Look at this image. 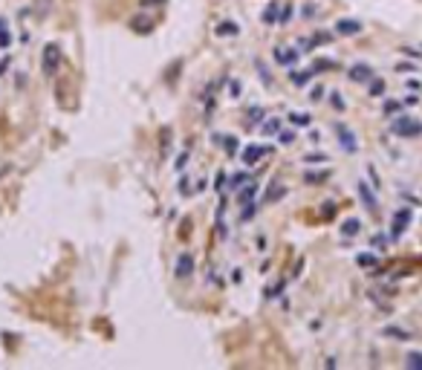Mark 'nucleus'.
<instances>
[{
    "label": "nucleus",
    "mask_w": 422,
    "mask_h": 370,
    "mask_svg": "<svg viewBox=\"0 0 422 370\" xmlns=\"http://www.w3.org/2000/svg\"><path fill=\"white\" fill-rule=\"evenodd\" d=\"M61 46L58 44H47L44 46V52H41V67H44V75H55L58 72V67H61Z\"/></svg>",
    "instance_id": "1"
},
{
    "label": "nucleus",
    "mask_w": 422,
    "mask_h": 370,
    "mask_svg": "<svg viewBox=\"0 0 422 370\" xmlns=\"http://www.w3.org/2000/svg\"><path fill=\"white\" fill-rule=\"evenodd\" d=\"M390 130H393L396 136H419V133H422V125H419V122H413L410 116H399V119H393Z\"/></svg>",
    "instance_id": "2"
},
{
    "label": "nucleus",
    "mask_w": 422,
    "mask_h": 370,
    "mask_svg": "<svg viewBox=\"0 0 422 370\" xmlns=\"http://www.w3.org/2000/svg\"><path fill=\"white\" fill-rule=\"evenodd\" d=\"M174 272H176V278H191L194 275V257H191V254H179Z\"/></svg>",
    "instance_id": "3"
},
{
    "label": "nucleus",
    "mask_w": 422,
    "mask_h": 370,
    "mask_svg": "<svg viewBox=\"0 0 422 370\" xmlns=\"http://www.w3.org/2000/svg\"><path fill=\"white\" fill-rule=\"evenodd\" d=\"M408 223H410V208L396 211V217H393V229H390V237H399L402 231L408 229Z\"/></svg>",
    "instance_id": "4"
},
{
    "label": "nucleus",
    "mask_w": 422,
    "mask_h": 370,
    "mask_svg": "<svg viewBox=\"0 0 422 370\" xmlns=\"http://www.w3.org/2000/svg\"><path fill=\"white\" fill-rule=\"evenodd\" d=\"M153 18L151 15H136V18H133V21H130V29H133V32H139V35H148L153 29Z\"/></svg>",
    "instance_id": "5"
},
{
    "label": "nucleus",
    "mask_w": 422,
    "mask_h": 370,
    "mask_svg": "<svg viewBox=\"0 0 422 370\" xmlns=\"http://www.w3.org/2000/svg\"><path fill=\"white\" fill-rule=\"evenodd\" d=\"M336 133H339V139H341V148L344 150H359V142H356V136H353L350 130H347V127L344 125H336Z\"/></svg>",
    "instance_id": "6"
},
{
    "label": "nucleus",
    "mask_w": 422,
    "mask_h": 370,
    "mask_svg": "<svg viewBox=\"0 0 422 370\" xmlns=\"http://www.w3.org/2000/svg\"><path fill=\"white\" fill-rule=\"evenodd\" d=\"M336 32H339V35H359V32H362V23L344 18V21L336 23Z\"/></svg>",
    "instance_id": "7"
},
{
    "label": "nucleus",
    "mask_w": 422,
    "mask_h": 370,
    "mask_svg": "<svg viewBox=\"0 0 422 370\" xmlns=\"http://www.w3.org/2000/svg\"><path fill=\"white\" fill-rule=\"evenodd\" d=\"M370 75H373V69L367 67V64H356V67H350V81H370Z\"/></svg>",
    "instance_id": "8"
},
{
    "label": "nucleus",
    "mask_w": 422,
    "mask_h": 370,
    "mask_svg": "<svg viewBox=\"0 0 422 370\" xmlns=\"http://www.w3.org/2000/svg\"><path fill=\"white\" fill-rule=\"evenodd\" d=\"M263 153H266V150H263V148H258V145H252V148H246V150H243V162H246V165H255V162H258L260 156H263Z\"/></svg>",
    "instance_id": "9"
},
{
    "label": "nucleus",
    "mask_w": 422,
    "mask_h": 370,
    "mask_svg": "<svg viewBox=\"0 0 422 370\" xmlns=\"http://www.w3.org/2000/svg\"><path fill=\"white\" fill-rule=\"evenodd\" d=\"M263 21H266V23H275V21H281V3H278V0L266 6V12H263Z\"/></svg>",
    "instance_id": "10"
},
{
    "label": "nucleus",
    "mask_w": 422,
    "mask_h": 370,
    "mask_svg": "<svg viewBox=\"0 0 422 370\" xmlns=\"http://www.w3.org/2000/svg\"><path fill=\"white\" fill-rule=\"evenodd\" d=\"M362 231V223L356 217H350V220H344V226H341V234H347V237H353V234H359Z\"/></svg>",
    "instance_id": "11"
},
{
    "label": "nucleus",
    "mask_w": 422,
    "mask_h": 370,
    "mask_svg": "<svg viewBox=\"0 0 422 370\" xmlns=\"http://www.w3.org/2000/svg\"><path fill=\"white\" fill-rule=\"evenodd\" d=\"M275 58H278V61H281V64H292L295 58H298V49H275Z\"/></svg>",
    "instance_id": "12"
},
{
    "label": "nucleus",
    "mask_w": 422,
    "mask_h": 370,
    "mask_svg": "<svg viewBox=\"0 0 422 370\" xmlns=\"http://www.w3.org/2000/svg\"><path fill=\"white\" fill-rule=\"evenodd\" d=\"M359 197L364 200V206L370 208V211H376V200H373V194H370V188L364 182H359Z\"/></svg>",
    "instance_id": "13"
},
{
    "label": "nucleus",
    "mask_w": 422,
    "mask_h": 370,
    "mask_svg": "<svg viewBox=\"0 0 422 370\" xmlns=\"http://www.w3.org/2000/svg\"><path fill=\"white\" fill-rule=\"evenodd\" d=\"M35 15L38 18H44V15H49V9H52V0H35Z\"/></svg>",
    "instance_id": "14"
},
{
    "label": "nucleus",
    "mask_w": 422,
    "mask_h": 370,
    "mask_svg": "<svg viewBox=\"0 0 422 370\" xmlns=\"http://www.w3.org/2000/svg\"><path fill=\"white\" fill-rule=\"evenodd\" d=\"M255 191H258V188H255V182H252V185H246V188H243V191L237 194V200H240V203L246 206L249 200H255Z\"/></svg>",
    "instance_id": "15"
},
{
    "label": "nucleus",
    "mask_w": 422,
    "mask_h": 370,
    "mask_svg": "<svg viewBox=\"0 0 422 370\" xmlns=\"http://www.w3.org/2000/svg\"><path fill=\"white\" fill-rule=\"evenodd\" d=\"M405 364H408L410 370H422V353H408Z\"/></svg>",
    "instance_id": "16"
},
{
    "label": "nucleus",
    "mask_w": 422,
    "mask_h": 370,
    "mask_svg": "<svg viewBox=\"0 0 422 370\" xmlns=\"http://www.w3.org/2000/svg\"><path fill=\"white\" fill-rule=\"evenodd\" d=\"M312 75H315V69H304V72H292V81H295V84H298V87H301V84H306V81L312 78Z\"/></svg>",
    "instance_id": "17"
},
{
    "label": "nucleus",
    "mask_w": 422,
    "mask_h": 370,
    "mask_svg": "<svg viewBox=\"0 0 422 370\" xmlns=\"http://www.w3.org/2000/svg\"><path fill=\"white\" fill-rule=\"evenodd\" d=\"M217 35H237V23L232 21H223L220 26H217Z\"/></svg>",
    "instance_id": "18"
},
{
    "label": "nucleus",
    "mask_w": 422,
    "mask_h": 370,
    "mask_svg": "<svg viewBox=\"0 0 422 370\" xmlns=\"http://www.w3.org/2000/svg\"><path fill=\"white\" fill-rule=\"evenodd\" d=\"M289 122L298 125V127H306V125H309V116H306V113H292V116H289Z\"/></svg>",
    "instance_id": "19"
},
{
    "label": "nucleus",
    "mask_w": 422,
    "mask_h": 370,
    "mask_svg": "<svg viewBox=\"0 0 422 370\" xmlns=\"http://www.w3.org/2000/svg\"><path fill=\"white\" fill-rule=\"evenodd\" d=\"M278 130H281V119H272V122H266V125H263V133H266V136L278 133Z\"/></svg>",
    "instance_id": "20"
},
{
    "label": "nucleus",
    "mask_w": 422,
    "mask_h": 370,
    "mask_svg": "<svg viewBox=\"0 0 422 370\" xmlns=\"http://www.w3.org/2000/svg\"><path fill=\"white\" fill-rule=\"evenodd\" d=\"M0 46H3V49L9 46V29H6V21H3V18H0Z\"/></svg>",
    "instance_id": "21"
},
{
    "label": "nucleus",
    "mask_w": 422,
    "mask_h": 370,
    "mask_svg": "<svg viewBox=\"0 0 422 370\" xmlns=\"http://www.w3.org/2000/svg\"><path fill=\"white\" fill-rule=\"evenodd\" d=\"M283 194H286V191H283V185H275V188L269 191V197H266V200H269V203H275V200H281Z\"/></svg>",
    "instance_id": "22"
},
{
    "label": "nucleus",
    "mask_w": 422,
    "mask_h": 370,
    "mask_svg": "<svg viewBox=\"0 0 422 370\" xmlns=\"http://www.w3.org/2000/svg\"><path fill=\"white\" fill-rule=\"evenodd\" d=\"M260 116H263V107H255V110L249 113V127H252V125H258V122H260Z\"/></svg>",
    "instance_id": "23"
},
{
    "label": "nucleus",
    "mask_w": 422,
    "mask_h": 370,
    "mask_svg": "<svg viewBox=\"0 0 422 370\" xmlns=\"http://www.w3.org/2000/svg\"><path fill=\"white\" fill-rule=\"evenodd\" d=\"M359 266H376V257L373 254H367V252L359 254Z\"/></svg>",
    "instance_id": "24"
},
{
    "label": "nucleus",
    "mask_w": 422,
    "mask_h": 370,
    "mask_svg": "<svg viewBox=\"0 0 422 370\" xmlns=\"http://www.w3.org/2000/svg\"><path fill=\"white\" fill-rule=\"evenodd\" d=\"M385 92V81H373L370 84V96H382Z\"/></svg>",
    "instance_id": "25"
},
{
    "label": "nucleus",
    "mask_w": 422,
    "mask_h": 370,
    "mask_svg": "<svg viewBox=\"0 0 422 370\" xmlns=\"http://www.w3.org/2000/svg\"><path fill=\"white\" fill-rule=\"evenodd\" d=\"M223 148L229 150V153H235L237 150V139L235 136H229V139H223Z\"/></svg>",
    "instance_id": "26"
},
{
    "label": "nucleus",
    "mask_w": 422,
    "mask_h": 370,
    "mask_svg": "<svg viewBox=\"0 0 422 370\" xmlns=\"http://www.w3.org/2000/svg\"><path fill=\"white\" fill-rule=\"evenodd\" d=\"M289 18H292V6L286 3V6H283V9H281V23H286V21H289Z\"/></svg>",
    "instance_id": "27"
},
{
    "label": "nucleus",
    "mask_w": 422,
    "mask_h": 370,
    "mask_svg": "<svg viewBox=\"0 0 422 370\" xmlns=\"http://www.w3.org/2000/svg\"><path fill=\"white\" fill-rule=\"evenodd\" d=\"M309 99H312V102H321V99H324V87H315V90H312V96H309Z\"/></svg>",
    "instance_id": "28"
},
{
    "label": "nucleus",
    "mask_w": 422,
    "mask_h": 370,
    "mask_svg": "<svg viewBox=\"0 0 422 370\" xmlns=\"http://www.w3.org/2000/svg\"><path fill=\"white\" fill-rule=\"evenodd\" d=\"M142 6H162L165 0H139Z\"/></svg>",
    "instance_id": "29"
},
{
    "label": "nucleus",
    "mask_w": 422,
    "mask_h": 370,
    "mask_svg": "<svg viewBox=\"0 0 422 370\" xmlns=\"http://www.w3.org/2000/svg\"><path fill=\"white\" fill-rule=\"evenodd\" d=\"M385 333L387 335H399V338H408V335H410V333H402V330H385Z\"/></svg>",
    "instance_id": "30"
},
{
    "label": "nucleus",
    "mask_w": 422,
    "mask_h": 370,
    "mask_svg": "<svg viewBox=\"0 0 422 370\" xmlns=\"http://www.w3.org/2000/svg\"><path fill=\"white\" fill-rule=\"evenodd\" d=\"M240 182H246V173H237V176H232V185H240Z\"/></svg>",
    "instance_id": "31"
},
{
    "label": "nucleus",
    "mask_w": 422,
    "mask_h": 370,
    "mask_svg": "<svg viewBox=\"0 0 422 370\" xmlns=\"http://www.w3.org/2000/svg\"><path fill=\"white\" fill-rule=\"evenodd\" d=\"M333 104H336L339 110H344V102H341V99H339V92H333Z\"/></svg>",
    "instance_id": "32"
},
{
    "label": "nucleus",
    "mask_w": 422,
    "mask_h": 370,
    "mask_svg": "<svg viewBox=\"0 0 422 370\" xmlns=\"http://www.w3.org/2000/svg\"><path fill=\"white\" fill-rule=\"evenodd\" d=\"M385 110H387V113H393V110H399V104H396V102H387Z\"/></svg>",
    "instance_id": "33"
},
{
    "label": "nucleus",
    "mask_w": 422,
    "mask_h": 370,
    "mask_svg": "<svg viewBox=\"0 0 422 370\" xmlns=\"http://www.w3.org/2000/svg\"><path fill=\"white\" fill-rule=\"evenodd\" d=\"M252 214H255V206H246V211H243V220H249Z\"/></svg>",
    "instance_id": "34"
}]
</instances>
